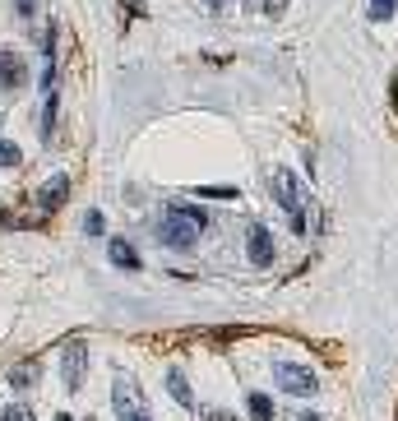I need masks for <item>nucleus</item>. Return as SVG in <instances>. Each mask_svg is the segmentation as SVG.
Segmentation results:
<instances>
[{"label": "nucleus", "mask_w": 398, "mask_h": 421, "mask_svg": "<svg viewBox=\"0 0 398 421\" xmlns=\"http://www.w3.org/2000/svg\"><path fill=\"white\" fill-rule=\"evenodd\" d=\"M195 236H199V222L190 218L186 209H172V213H167V222H162V241L172 245V250H190V245H195Z\"/></svg>", "instance_id": "f257e3e1"}, {"label": "nucleus", "mask_w": 398, "mask_h": 421, "mask_svg": "<svg viewBox=\"0 0 398 421\" xmlns=\"http://www.w3.org/2000/svg\"><path fill=\"white\" fill-rule=\"evenodd\" d=\"M274 380L283 394H297V399H306V394H315L320 389V380L310 375L306 366H292V361H283V366H274Z\"/></svg>", "instance_id": "f03ea898"}, {"label": "nucleus", "mask_w": 398, "mask_h": 421, "mask_svg": "<svg viewBox=\"0 0 398 421\" xmlns=\"http://www.w3.org/2000/svg\"><path fill=\"white\" fill-rule=\"evenodd\" d=\"M23 84H28V60H23L19 51H5V46H0V89L14 93V89H23Z\"/></svg>", "instance_id": "7ed1b4c3"}, {"label": "nucleus", "mask_w": 398, "mask_h": 421, "mask_svg": "<svg viewBox=\"0 0 398 421\" xmlns=\"http://www.w3.org/2000/svg\"><path fill=\"white\" fill-rule=\"evenodd\" d=\"M84 366H89V347H84V343H65V352H60V375H65L70 389L84 384Z\"/></svg>", "instance_id": "20e7f679"}, {"label": "nucleus", "mask_w": 398, "mask_h": 421, "mask_svg": "<svg viewBox=\"0 0 398 421\" xmlns=\"http://www.w3.org/2000/svg\"><path fill=\"white\" fill-rule=\"evenodd\" d=\"M245 250H250V259H255L259 268L274 264V236H269L264 222H250V232H245Z\"/></svg>", "instance_id": "39448f33"}, {"label": "nucleus", "mask_w": 398, "mask_h": 421, "mask_svg": "<svg viewBox=\"0 0 398 421\" xmlns=\"http://www.w3.org/2000/svg\"><path fill=\"white\" fill-rule=\"evenodd\" d=\"M111 403H116L121 421H130V417H144V399H139V389H134L125 375L116 380V394H111Z\"/></svg>", "instance_id": "423d86ee"}, {"label": "nucleus", "mask_w": 398, "mask_h": 421, "mask_svg": "<svg viewBox=\"0 0 398 421\" xmlns=\"http://www.w3.org/2000/svg\"><path fill=\"white\" fill-rule=\"evenodd\" d=\"M274 200L288 213H301V186H297L292 171H274Z\"/></svg>", "instance_id": "0eeeda50"}, {"label": "nucleus", "mask_w": 398, "mask_h": 421, "mask_svg": "<svg viewBox=\"0 0 398 421\" xmlns=\"http://www.w3.org/2000/svg\"><path fill=\"white\" fill-rule=\"evenodd\" d=\"M65 195H70V176H51L42 190H37V209H42V213H56L60 204H65Z\"/></svg>", "instance_id": "6e6552de"}, {"label": "nucleus", "mask_w": 398, "mask_h": 421, "mask_svg": "<svg viewBox=\"0 0 398 421\" xmlns=\"http://www.w3.org/2000/svg\"><path fill=\"white\" fill-rule=\"evenodd\" d=\"M107 255H111V264H116V268H139V264H144V259H139V250H134L125 236H111V241H107Z\"/></svg>", "instance_id": "1a4fd4ad"}, {"label": "nucleus", "mask_w": 398, "mask_h": 421, "mask_svg": "<svg viewBox=\"0 0 398 421\" xmlns=\"http://www.w3.org/2000/svg\"><path fill=\"white\" fill-rule=\"evenodd\" d=\"M245 408H250V421H274V399L269 394H250Z\"/></svg>", "instance_id": "9d476101"}, {"label": "nucleus", "mask_w": 398, "mask_h": 421, "mask_svg": "<svg viewBox=\"0 0 398 421\" xmlns=\"http://www.w3.org/2000/svg\"><path fill=\"white\" fill-rule=\"evenodd\" d=\"M167 389H172V399L176 403H190V380L181 370H167Z\"/></svg>", "instance_id": "9b49d317"}, {"label": "nucleus", "mask_w": 398, "mask_h": 421, "mask_svg": "<svg viewBox=\"0 0 398 421\" xmlns=\"http://www.w3.org/2000/svg\"><path fill=\"white\" fill-rule=\"evenodd\" d=\"M10 384H14V389L37 384V366H28V361H23V366H14V370H10Z\"/></svg>", "instance_id": "f8f14e48"}, {"label": "nucleus", "mask_w": 398, "mask_h": 421, "mask_svg": "<svg viewBox=\"0 0 398 421\" xmlns=\"http://www.w3.org/2000/svg\"><path fill=\"white\" fill-rule=\"evenodd\" d=\"M56 111H60V102H56V93H46V102H42V134L56 130Z\"/></svg>", "instance_id": "ddd939ff"}, {"label": "nucleus", "mask_w": 398, "mask_h": 421, "mask_svg": "<svg viewBox=\"0 0 398 421\" xmlns=\"http://www.w3.org/2000/svg\"><path fill=\"white\" fill-rule=\"evenodd\" d=\"M394 10H398V0H371V10H366V14H371L375 23H385V19H394Z\"/></svg>", "instance_id": "4468645a"}, {"label": "nucleus", "mask_w": 398, "mask_h": 421, "mask_svg": "<svg viewBox=\"0 0 398 421\" xmlns=\"http://www.w3.org/2000/svg\"><path fill=\"white\" fill-rule=\"evenodd\" d=\"M19 162H23L19 144H10V139H0V167H19Z\"/></svg>", "instance_id": "2eb2a0df"}, {"label": "nucleus", "mask_w": 398, "mask_h": 421, "mask_svg": "<svg viewBox=\"0 0 398 421\" xmlns=\"http://www.w3.org/2000/svg\"><path fill=\"white\" fill-rule=\"evenodd\" d=\"M199 195H209V200H213V195H218V200H236L241 190H236V186H199Z\"/></svg>", "instance_id": "dca6fc26"}, {"label": "nucleus", "mask_w": 398, "mask_h": 421, "mask_svg": "<svg viewBox=\"0 0 398 421\" xmlns=\"http://www.w3.org/2000/svg\"><path fill=\"white\" fill-rule=\"evenodd\" d=\"M0 421H37L28 408H0Z\"/></svg>", "instance_id": "f3484780"}, {"label": "nucleus", "mask_w": 398, "mask_h": 421, "mask_svg": "<svg viewBox=\"0 0 398 421\" xmlns=\"http://www.w3.org/2000/svg\"><path fill=\"white\" fill-rule=\"evenodd\" d=\"M84 232H89V236H102V213H89V218H84Z\"/></svg>", "instance_id": "a211bd4d"}, {"label": "nucleus", "mask_w": 398, "mask_h": 421, "mask_svg": "<svg viewBox=\"0 0 398 421\" xmlns=\"http://www.w3.org/2000/svg\"><path fill=\"white\" fill-rule=\"evenodd\" d=\"M14 10H19V14H33V0H14Z\"/></svg>", "instance_id": "6ab92c4d"}, {"label": "nucleus", "mask_w": 398, "mask_h": 421, "mask_svg": "<svg viewBox=\"0 0 398 421\" xmlns=\"http://www.w3.org/2000/svg\"><path fill=\"white\" fill-rule=\"evenodd\" d=\"M301 421H324V417H315V412H306V417H301Z\"/></svg>", "instance_id": "aec40b11"}, {"label": "nucleus", "mask_w": 398, "mask_h": 421, "mask_svg": "<svg viewBox=\"0 0 398 421\" xmlns=\"http://www.w3.org/2000/svg\"><path fill=\"white\" fill-rule=\"evenodd\" d=\"M130 421H144V417H130Z\"/></svg>", "instance_id": "412c9836"}]
</instances>
